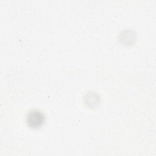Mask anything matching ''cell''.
<instances>
[{
    "instance_id": "6da1fadb",
    "label": "cell",
    "mask_w": 156,
    "mask_h": 156,
    "mask_svg": "<svg viewBox=\"0 0 156 156\" xmlns=\"http://www.w3.org/2000/svg\"><path fill=\"white\" fill-rule=\"evenodd\" d=\"M44 116L43 113L38 110L30 111L26 116V122L31 128H38L43 123Z\"/></svg>"
}]
</instances>
